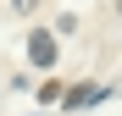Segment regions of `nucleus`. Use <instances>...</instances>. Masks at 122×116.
Wrapping results in <instances>:
<instances>
[{
    "label": "nucleus",
    "mask_w": 122,
    "mask_h": 116,
    "mask_svg": "<svg viewBox=\"0 0 122 116\" xmlns=\"http://www.w3.org/2000/svg\"><path fill=\"white\" fill-rule=\"evenodd\" d=\"M28 55H33V66H56V61H61V55H56V33L39 28V33L28 39Z\"/></svg>",
    "instance_id": "nucleus-1"
},
{
    "label": "nucleus",
    "mask_w": 122,
    "mask_h": 116,
    "mask_svg": "<svg viewBox=\"0 0 122 116\" xmlns=\"http://www.w3.org/2000/svg\"><path fill=\"white\" fill-rule=\"evenodd\" d=\"M94 100H106V88H100V83H83V88H72L61 105H67V111H83V105H94Z\"/></svg>",
    "instance_id": "nucleus-2"
}]
</instances>
